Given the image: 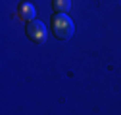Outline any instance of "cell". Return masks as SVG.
Instances as JSON below:
<instances>
[{
  "label": "cell",
  "instance_id": "obj_1",
  "mask_svg": "<svg viewBox=\"0 0 121 115\" xmlns=\"http://www.w3.org/2000/svg\"><path fill=\"white\" fill-rule=\"evenodd\" d=\"M50 29L58 40H69L75 35V25L73 19L67 13H54L50 19Z\"/></svg>",
  "mask_w": 121,
  "mask_h": 115
},
{
  "label": "cell",
  "instance_id": "obj_4",
  "mask_svg": "<svg viewBox=\"0 0 121 115\" xmlns=\"http://www.w3.org/2000/svg\"><path fill=\"white\" fill-rule=\"evenodd\" d=\"M54 13H67L71 10V0H52Z\"/></svg>",
  "mask_w": 121,
  "mask_h": 115
},
{
  "label": "cell",
  "instance_id": "obj_3",
  "mask_svg": "<svg viewBox=\"0 0 121 115\" xmlns=\"http://www.w3.org/2000/svg\"><path fill=\"white\" fill-rule=\"evenodd\" d=\"M35 16H37V10H35V6L29 2V0H23V2H19V6H17V17H19L21 21L29 23V21L35 19Z\"/></svg>",
  "mask_w": 121,
  "mask_h": 115
},
{
  "label": "cell",
  "instance_id": "obj_2",
  "mask_svg": "<svg viewBox=\"0 0 121 115\" xmlns=\"http://www.w3.org/2000/svg\"><path fill=\"white\" fill-rule=\"evenodd\" d=\"M25 35L29 40H33L35 44H44L46 42V25L39 19H33L29 21L27 27H25Z\"/></svg>",
  "mask_w": 121,
  "mask_h": 115
}]
</instances>
